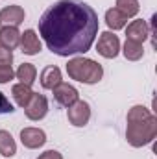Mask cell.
I'll return each instance as SVG.
<instances>
[{"label": "cell", "mask_w": 157, "mask_h": 159, "mask_svg": "<svg viewBox=\"0 0 157 159\" xmlns=\"http://www.w3.org/2000/svg\"><path fill=\"white\" fill-rule=\"evenodd\" d=\"M15 78L19 80V83H24V85H34L35 80H37V69L34 63H22L17 70H15Z\"/></svg>", "instance_id": "15"}, {"label": "cell", "mask_w": 157, "mask_h": 159, "mask_svg": "<svg viewBox=\"0 0 157 159\" xmlns=\"http://www.w3.org/2000/svg\"><path fill=\"white\" fill-rule=\"evenodd\" d=\"M67 74L74 81L85 83V85H94L104 78V67L91 57L74 56L67 63Z\"/></svg>", "instance_id": "3"}, {"label": "cell", "mask_w": 157, "mask_h": 159, "mask_svg": "<svg viewBox=\"0 0 157 159\" xmlns=\"http://www.w3.org/2000/svg\"><path fill=\"white\" fill-rule=\"evenodd\" d=\"M67 119L76 128L87 126L89 120H91V106L85 100H78L76 104H72L70 107H67Z\"/></svg>", "instance_id": "6"}, {"label": "cell", "mask_w": 157, "mask_h": 159, "mask_svg": "<svg viewBox=\"0 0 157 159\" xmlns=\"http://www.w3.org/2000/svg\"><path fill=\"white\" fill-rule=\"evenodd\" d=\"M105 24H107L109 30L117 32V30L126 28V24H128V17H124L117 7H111V9L105 11Z\"/></svg>", "instance_id": "17"}, {"label": "cell", "mask_w": 157, "mask_h": 159, "mask_svg": "<svg viewBox=\"0 0 157 159\" xmlns=\"http://www.w3.org/2000/svg\"><path fill=\"white\" fill-rule=\"evenodd\" d=\"M20 44V30L19 26H0V46L7 50H15Z\"/></svg>", "instance_id": "13"}, {"label": "cell", "mask_w": 157, "mask_h": 159, "mask_svg": "<svg viewBox=\"0 0 157 159\" xmlns=\"http://www.w3.org/2000/svg\"><path fill=\"white\" fill-rule=\"evenodd\" d=\"M17 154V143L13 135L6 129H0V156L4 157H13Z\"/></svg>", "instance_id": "18"}, {"label": "cell", "mask_w": 157, "mask_h": 159, "mask_svg": "<svg viewBox=\"0 0 157 159\" xmlns=\"http://www.w3.org/2000/svg\"><path fill=\"white\" fill-rule=\"evenodd\" d=\"M20 50L26 56H37L43 50V43H41L39 35L35 34V30H24L20 32Z\"/></svg>", "instance_id": "10"}, {"label": "cell", "mask_w": 157, "mask_h": 159, "mask_svg": "<svg viewBox=\"0 0 157 159\" xmlns=\"http://www.w3.org/2000/svg\"><path fill=\"white\" fill-rule=\"evenodd\" d=\"M15 111V107H13V104L9 102V98L0 91V115H7V113H13Z\"/></svg>", "instance_id": "20"}, {"label": "cell", "mask_w": 157, "mask_h": 159, "mask_svg": "<svg viewBox=\"0 0 157 159\" xmlns=\"http://www.w3.org/2000/svg\"><path fill=\"white\" fill-rule=\"evenodd\" d=\"M96 11L81 0H57L39 19V35L46 48L59 56H81L91 50L98 35Z\"/></svg>", "instance_id": "1"}, {"label": "cell", "mask_w": 157, "mask_h": 159, "mask_svg": "<svg viewBox=\"0 0 157 159\" xmlns=\"http://www.w3.org/2000/svg\"><path fill=\"white\" fill-rule=\"evenodd\" d=\"M115 7H117V9L122 13V15H124V17H128V19L135 17V15L141 11L139 0H117Z\"/></svg>", "instance_id": "19"}, {"label": "cell", "mask_w": 157, "mask_h": 159, "mask_svg": "<svg viewBox=\"0 0 157 159\" xmlns=\"http://www.w3.org/2000/svg\"><path fill=\"white\" fill-rule=\"evenodd\" d=\"M13 63V52L0 46V67H11Z\"/></svg>", "instance_id": "21"}, {"label": "cell", "mask_w": 157, "mask_h": 159, "mask_svg": "<svg viewBox=\"0 0 157 159\" xmlns=\"http://www.w3.org/2000/svg\"><path fill=\"white\" fill-rule=\"evenodd\" d=\"M26 13L24 7L13 4V6H6L0 9V26H19L24 20Z\"/></svg>", "instance_id": "11"}, {"label": "cell", "mask_w": 157, "mask_h": 159, "mask_svg": "<svg viewBox=\"0 0 157 159\" xmlns=\"http://www.w3.org/2000/svg\"><path fill=\"white\" fill-rule=\"evenodd\" d=\"M96 52L105 59H115L120 54V39H118V35H115L111 30L102 32L100 37H98V43H96Z\"/></svg>", "instance_id": "4"}, {"label": "cell", "mask_w": 157, "mask_h": 159, "mask_svg": "<svg viewBox=\"0 0 157 159\" xmlns=\"http://www.w3.org/2000/svg\"><path fill=\"white\" fill-rule=\"evenodd\" d=\"M148 37H150V28H148V22L146 20L135 19V20H131L126 26V39L144 44V41L148 39Z\"/></svg>", "instance_id": "9"}, {"label": "cell", "mask_w": 157, "mask_h": 159, "mask_svg": "<svg viewBox=\"0 0 157 159\" xmlns=\"http://www.w3.org/2000/svg\"><path fill=\"white\" fill-rule=\"evenodd\" d=\"M20 143L22 146H26L28 150H37L41 146H44L46 143V133L41 128H22L20 129Z\"/></svg>", "instance_id": "8"}, {"label": "cell", "mask_w": 157, "mask_h": 159, "mask_svg": "<svg viewBox=\"0 0 157 159\" xmlns=\"http://www.w3.org/2000/svg\"><path fill=\"white\" fill-rule=\"evenodd\" d=\"M120 50H122V54L128 61H139L144 56V46L141 43H135V41L129 39H126L124 46H120Z\"/></svg>", "instance_id": "16"}, {"label": "cell", "mask_w": 157, "mask_h": 159, "mask_svg": "<svg viewBox=\"0 0 157 159\" xmlns=\"http://www.w3.org/2000/svg\"><path fill=\"white\" fill-rule=\"evenodd\" d=\"M52 93H54V100L61 107H70L72 104H76L79 100L78 89L74 85H70V83H65V81H61L57 87H54Z\"/></svg>", "instance_id": "7"}, {"label": "cell", "mask_w": 157, "mask_h": 159, "mask_svg": "<svg viewBox=\"0 0 157 159\" xmlns=\"http://www.w3.org/2000/svg\"><path fill=\"white\" fill-rule=\"evenodd\" d=\"M126 141L133 148H142L157 137V117L146 106H133L126 117Z\"/></svg>", "instance_id": "2"}, {"label": "cell", "mask_w": 157, "mask_h": 159, "mask_svg": "<svg viewBox=\"0 0 157 159\" xmlns=\"http://www.w3.org/2000/svg\"><path fill=\"white\" fill-rule=\"evenodd\" d=\"M11 96H13V100H15V104L19 106V107H26V104L30 102V98L34 96V91H32V87L30 85H24V83H15L13 87H11Z\"/></svg>", "instance_id": "14"}, {"label": "cell", "mask_w": 157, "mask_h": 159, "mask_svg": "<svg viewBox=\"0 0 157 159\" xmlns=\"http://www.w3.org/2000/svg\"><path fill=\"white\" fill-rule=\"evenodd\" d=\"M48 113V98L44 94H39V93H34V96L30 98V102L26 104L24 107V115L30 120L37 122V120H43Z\"/></svg>", "instance_id": "5"}, {"label": "cell", "mask_w": 157, "mask_h": 159, "mask_svg": "<svg viewBox=\"0 0 157 159\" xmlns=\"http://www.w3.org/2000/svg\"><path fill=\"white\" fill-rule=\"evenodd\" d=\"M37 159H63V156H61L57 150H46V152H43Z\"/></svg>", "instance_id": "23"}, {"label": "cell", "mask_w": 157, "mask_h": 159, "mask_svg": "<svg viewBox=\"0 0 157 159\" xmlns=\"http://www.w3.org/2000/svg\"><path fill=\"white\" fill-rule=\"evenodd\" d=\"M39 81H41V87L46 89V91H52L54 87H57L61 81H63V76H61V69L56 67V65H48L41 70V76H39Z\"/></svg>", "instance_id": "12"}, {"label": "cell", "mask_w": 157, "mask_h": 159, "mask_svg": "<svg viewBox=\"0 0 157 159\" xmlns=\"http://www.w3.org/2000/svg\"><path fill=\"white\" fill-rule=\"evenodd\" d=\"M15 78V70L11 67H0V83H9Z\"/></svg>", "instance_id": "22"}]
</instances>
